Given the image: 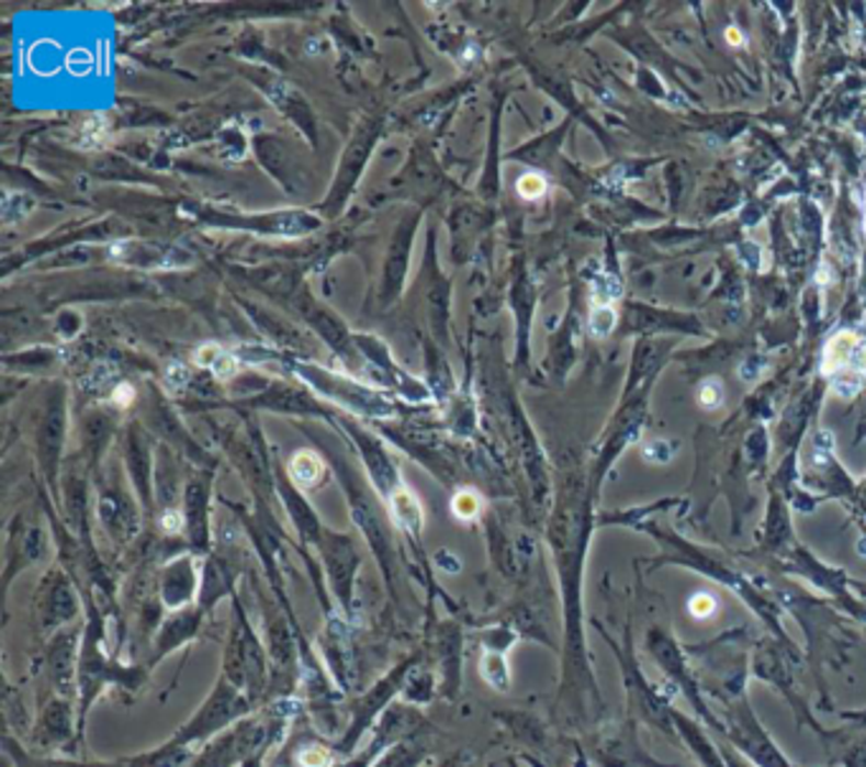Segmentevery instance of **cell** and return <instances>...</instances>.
I'll return each instance as SVG.
<instances>
[{"instance_id": "cell-1", "label": "cell", "mask_w": 866, "mask_h": 767, "mask_svg": "<svg viewBox=\"0 0 866 767\" xmlns=\"http://www.w3.org/2000/svg\"><path fill=\"white\" fill-rule=\"evenodd\" d=\"M153 668L148 664H123L117 651L108 648V628L104 616L94 602L87 605L82 651H79L77 672V712H79V742L85 747V726L94 701L108 689L135 693L148 681Z\"/></svg>"}, {"instance_id": "cell-2", "label": "cell", "mask_w": 866, "mask_h": 767, "mask_svg": "<svg viewBox=\"0 0 866 767\" xmlns=\"http://www.w3.org/2000/svg\"><path fill=\"white\" fill-rule=\"evenodd\" d=\"M222 676L237 686L255 701L257 709L270 704V681L272 668L262 633L249 623L245 608L234 600L232 623L226 631L224 653H222Z\"/></svg>"}, {"instance_id": "cell-3", "label": "cell", "mask_w": 866, "mask_h": 767, "mask_svg": "<svg viewBox=\"0 0 866 767\" xmlns=\"http://www.w3.org/2000/svg\"><path fill=\"white\" fill-rule=\"evenodd\" d=\"M255 712H260V709L255 707V701L249 699L247 693H241L229 678L218 674L212 691H209V697L204 699V704L178 726L164 745L189 747V749L199 745H209V742L216 740L218 734L232 730L234 724L247 720V717Z\"/></svg>"}, {"instance_id": "cell-4", "label": "cell", "mask_w": 866, "mask_h": 767, "mask_svg": "<svg viewBox=\"0 0 866 767\" xmlns=\"http://www.w3.org/2000/svg\"><path fill=\"white\" fill-rule=\"evenodd\" d=\"M419 664H423V651L409 653V656L402 658L390 674H384L376 684H371L367 691L359 693V697L348 704V720L344 726V734L334 742L338 757H346L348 760V757L356 755L363 734L374 732L376 722L382 720V714L394 704V699L404 691L407 678L412 676V672H415Z\"/></svg>"}, {"instance_id": "cell-5", "label": "cell", "mask_w": 866, "mask_h": 767, "mask_svg": "<svg viewBox=\"0 0 866 767\" xmlns=\"http://www.w3.org/2000/svg\"><path fill=\"white\" fill-rule=\"evenodd\" d=\"M31 747L38 755L79 753L82 742H79V712L75 699L48 693L31 724Z\"/></svg>"}, {"instance_id": "cell-6", "label": "cell", "mask_w": 866, "mask_h": 767, "mask_svg": "<svg viewBox=\"0 0 866 767\" xmlns=\"http://www.w3.org/2000/svg\"><path fill=\"white\" fill-rule=\"evenodd\" d=\"M85 625H69L42 645V672L46 676L48 691L56 697L77 701V672L79 651H82Z\"/></svg>"}, {"instance_id": "cell-7", "label": "cell", "mask_w": 866, "mask_h": 767, "mask_svg": "<svg viewBox=\"0 0 866 767\" xmlns=\"http://www.w3.org/2000/svg\"><path fill=\"white\" fill-rule=\"evenodd\" d=\"M821 374L833 384V390L844 397L859 392L866 379V341L862 336L846 334L833 336L823 349Z\"/></svg>"}, {"instance_id": "cell-8", "label": "cell", "mask_w": 866, "mask_h": 767, "mask_svg": "<svg viewBox=\"0 0 866 767\" xmlns=\"http://www.w3.org/2000/svg\"><path fill=\"white\" fill-rule=\"evenodd\" d=\"M204 623H206V612L199 608V605H193V608H185V610H176V612H168V618H164L156 628V635L150 638V645H148V664L150 668H156L160 661H166L168 656H173L178 648H183V645H191L196 638L204 631Z\"/></svg>"}, {"instance_id": "cell-9", "label": "cell", "mask_w": 866, "mask_h": 767, "mask_svg": "<svg viewBox=\"0 0 866 767\" xmlns=\"http://www.w3.org/2000/svg\"><path fill=\"white\" fill-rule=\"evenodd\" d=\"M77 616H79V600L77 595L71 593L69 583L59 579V583L48 585L44 589L42 602H38L36 608V638L44 645L48 638L75 623Z\"/></svg>"}, {"instance_id": "cell-10", "label": "cell", "mask_w": 866, "mask_h": 767, "mask_svg": "<svg viewBox=\"0 0 866 767\" xmlns=\"http://www.w3.org/2000/svg\"><path fill=\"white\" fill-rule=\"evenodd\" d=\"M463 631L452 623H442L432 633V648L440 666V693L445 699H456L463 684Z\"/></svg>"}, {"instance_id": "cell-11", "label": "cell", "mask_w": 866, "mask_h": 767, "mask_svg": "<svg viewBox=\"0 0 866 767\" xmlns=\"http://www.w3.org/2000/svg\"><path fill=\"white\" fill-rule=\"evenodd\" d=\"M3 753L11 757L15 767H135L133 757H120V760H75V757H52L38 755L34 749H26L13 732L5 730Z\"/></svg>"}, {"instance_id": "cell-12", "label": "cell", "mask_w": 866, "mask_h": 767, "mask_svg": "<svg viewBox=\"0 0 866 767\" xmlns=\"http://www.w3.org/2000/svg\"><path fill=\"white\" fill-rule=\"evenodd\" d=\"M196 600V572L189 560L168 564L164 583H160V605L166 612L193 608Z\"/></svg>"}, {"instance_id": "cell-13", "label": "cell", "mask_w": 866, "mask_h": 767, "mask_svg": "<svg viewBox=\"0 0 866 767\" xmlns=\"http://www.w3.org/2000/svg\"><path fill=\"white\" fill-rule=\"evenodd\" d=\"M390 511H392L394 523L404 531V534L417 537L419 531H423V523H425L423 506H419L417 496L412 494L409 488H396V490H392V496H390Z\"/></svg>"}, {"instance_id": "cell-14", "label": "cell", "mask_w": 866, "mask_h": 767, "mask_svg": "<svg viewBox=\"0 0 866 767\" xmlns=\"http://www.w3.org/2000/svg\"><path fill=\"white\" fill-rule=\"evenodd\" d=\"M425 760H427V747L423 745V740H409L402 742V745H394L392 749H386V753L371 767H423Z\"/></svg>"}, {"instance_id": "cell-15", "label": "cell", "mask_w": 866, "mask_h": 767, "mask_svg": "<svg viewBox=\"0 0 866 767\" xmlns=\"http://www.w3.org/2000/svg\"><path fill=\"white\" fill-rule=\"evenodd\" d=\"M290 475L301 488H315L326 475V465L323 460L315 455L311 450H301L297 455L290 460Z\"/></svg>"}, {"instance_id": "cell-16", "label": "cell", "mask_w": 866, "mask_h": 767, "mask_svg": "<svg viewBox=\"0 0 866 767\" xmlns=\"http://www.w3.org/2000/svg\"><path fill=\"white\" fill-rule=\"evenodd\" d=\"M196 361L201 366L212 369L218 379H229L237 371V361L218 349V346H204V349L196 351Z\"/></svg>"}, {"instance_id": "cell-17", "label": "cell", "mask_w": 866, "mask_h": 767, "mask_svg": "<svg viewBox=\"0 0 866 767\" xmlns=\"http://www.w3.org/2000/svg\"><path fill=\"white\" fill-rule=\"evenodd\" d=\"M477 508H481V504H477V498L475 494H471V490H460V494L452 498V514H456L460 521L473 519Z\"/></svg>"}, {"instance_id": "cell-18", "label": "cell", "mask_w": 866, "mask_h": 767, "mask_svg": "<svg viewBox=\"0 0 866 767\" xmlns=\"http://www.w3.org/2000/svg\"><path fill=\"white\" fill-rule=\"evenodd\" d=\"M547 191V181L537 173H526L519 181V193L524 199H539Z\"/></svg>"}, {"instance_id": "cell-19", "label": "cell", "mask_w": 866, "mask_h": 767, "mask_svg": "<svg viewBox=\"0 0 866 767\" xmlns=\"http://www.w3.org/2000/svg\"><path fill=\"white\" fill-rule=\"evenodd\" d=\"M699 402L704 407L707 409H711V407H717L719 402H722V390H719V384L715 382V379H711V382H707L701 386L699 390Z\"/></svg>"}, {"instance_id": "cell-20", "label": "cell", "mask_w": 866, "mask_h": 767, "mask_svg": "<svg viewBox=\"0 0 866 767\" xmlns=\"http://www.w3.org/2000/svg\"><path fill=\"white\" fill-rule=\"evenodd\" d=\"M691 612L696 618H707L715 612V600L709 595H696L691 600Z\"/></svg>"}, {"instance_id": "cell-21", "label": "cell", "mask_w": 866, "mask_h": 767, "mask_svg": "<svg viewBox=\"0 0 866 767\" xmlns=\"http://www.w3.org/2000/svg\"><path fill=\"white\" fill-rule=\"evenodd\" d=\"M133 399H135V392H133L127 384H123V386H120V390L115 392V402H117L120 407H127Z\"/></svg>"}, {"instance_id": "cell-22", "label": "cell", "mask_w": 866, "mask_h": 767, "mask_svg": "<svg viewBox=\"0 0 866 767\" xmlns=\"http://www.w3.org/2000/svg\"><path fill=\"white\" fill-rule=\"evenodd\" d=\"M727 42H730L732 46H742L744 38L740 36V31L736 29H727Z\"/></svg>"}]
</instances>
